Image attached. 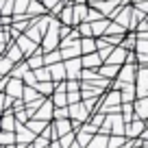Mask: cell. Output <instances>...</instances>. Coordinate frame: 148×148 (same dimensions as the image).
I'll return each mask as SVG.
<instances>
[{
  "label": "cell",
  "mask_w": 148,
  "mask_h": 148,
  "mask_svg": "<svg viewBox=\"0 0 148 148\" xmlns=\"http://www.w3.org/2000/svg\"><path fill=\"white\" fill-rule=\"evenodd\" d=\"M48 124H50V122H46V120H39V118H31V120L26 122V126H28V129H31L35 135H42V133H44V129H46Z\"/></svg>",
  "instance_id": "17"
},
{
  "label": "cell",
  "mask_w": 148,
  "mask_h": 148,
  "mask_svg": "<svg viewBox=\"0 0 148 148\" xmlns=\"http://www.w3.org/2000/svg\"><path fill=\"white\" fill-rule=\"evenodd\" d=\"M65 87H68V92H81V83H79V79H68L65 81Z\"/></svg>",
  "instance_id": "27"
},
{
  "label": "cell",
  "mask_w": 148,
  "mask_h": 148,
  "mask_svg": "<svg viewBox=\"0 0 148 148\" xmlns=\"http://www.w3.org/2000/svg\"><path fill=\"white\" fill-rule=\"evenodd\" d=\"M50 68V74H52V81H57V83H61L63 79H68V68H65V63H52L48 65Z\"/></svg>",
  "instance_id": "11"
},
{
  "label": "cell",
  "mask_w": 148,
  "mask_h": 148,
  "mask_svg": "<svg viewBox=\"0 0 148 148\" xmlns=\"http://www.w3.org/2000/svg\"><path fill=\"white\" fill-rule=\"evenodd\" d=\"M109 24H111V20H107V18L92 22V26H94V37H102V35H107V31H109Z\"/></svg>",
  "instance_id": "16"
},
{
  "label": "cell",
  "mask_w": 148,
  "mask_h": 148,
  "mask_svg": "<svg viewBox=\"0 0 148 148\" xmlns=\"http://www.w3.org/2000/svg\"><path fill=\"white\" fill-rule=\"evenodd\" d=\"M70 118V105L68 107H55V120H63Z\"/></svg>",
  "instance_id": "26"
},
{
  "label": "cell",
  "mask_w": 148,
  "mask_h": 148,
  "mask_svg": "<svg viewBox=\"0 0 148 148\" xmlns=\"http://www.w3.org/2000/svg\"><path fill=\"white\" fill-rule=\"evenodd\" d=\"M24 89H26V83H24V79H15V76H11L9 83H7V94H11L13 98H24Z\"/></svg>",
  "instance_id": "4"
},
{
  "label": "cell",
  "mask_w": 148,
  "mask_h": 148,
  "mask_svg": "<svg viewBox=\"0 0 148 148\" xmlns=\"http://www.w3.org/2000/svg\"><path fill=\"white\" fill-rule=\"evenodd\" d=\"M131 2H133V5H139V2H144V0H131Z\"/></svg>",
  "instance_id": "33"
},
{
  "label": "cell",
  "mask_w": 148,
  "mask_h": 148,
  "mask_svg": "<svg viewBox=\"0 0 148 148\" xmlns=\"http://www.w3.org/2000/svg\"><path fill=\"white\" fill-rule=\"evenodd\" d=\"M5 148H18V144H9V146H5Z\"/></svg>",
  "instance_id": "31"
},
{
  "label": "cell",
  "mask_w": 148,
  "mask_h": 148,
  "mask_svg": "<svg viewBox=\"0 0 148 148\" xmlns=\"http://www.w3.org/2000/svg\"><path fill=\"white\" fill-rule=\"evenodd\" d=\"M15 42L20 44V48L24 50V55H26V57H31L33 52H37V50H39V46H42V44L33 42V39H31V37L26 35V33H22V35H20L18 39H15Z\"/></svg>",
  "instance_id": "7"
},
{
  "label": "cell",
  "mask_w": 148,
  "mask_h": 148,
  "mask_svg": "<svg viewBox=\"0 0 148 148\" xmlns=\"http://www.w3.org/2000/svg\"><path fill=\"white\" fill-rule=\"evenodd\" d=\"M126 59H129V50H126L124 46H116L113 48V52H111L109 57H107V61L105 63H116V65H124L126 63Z\"/></svg>",
  "instance_id": "8"
},
{
  "label": "cell",
  "mask_w": 148,
  "mask_h": 148,
  "mask_svg": "<svg viewBox=\"0 0 148 148\" xmlns=\"http://www.w3.org/2000/svg\"><path fill=\"white\" fill-rule=\"evenodd\" d=\"M89 15V7L87 2L85 5H79V2H74V26H79L81 22H85Z\"/></svg>",
  "instance_id": "12"
},
{
  "label": "cell",
  "mask_w": 148,
  "mask_h": 148,
  "mask_svg": "<svg viewBox=\"0 0 148 148\" xmlns=\"http://www.w3.org/2000/svg\"><path fill=\"white\" fill-rule=\"evenodd\" d=\"M68 100H70V105L81 102V100H83V89H81V92H68Z\"/></svg>",
  "instance_id": "29"
},
{
  "label": "cell",
  "mask_w": 148,
  "mask_h": 148,
  "mask_svg": "<svg viewBox=\"0 0 148 148\" xmlns=\"http://www.w3.org/2000/svg\"><path fill=\"white\" fill-rule=\"evenodd\" d=\"M37 89H39L44 96H52L57 87H55V83H50V81H39V83H37Z\"/></svg>",
  "instance_id": "23"
},
{
  "label": "cell",
  "mask_w": 148,
  "mask_h": 148,
  "mask_svg": "<svg viewBox=\"0 0 148 148\" xmlns=\"http://www.w3.org/2000/svg\"><path fill=\"white\" fill-rule=\"evenodd\" d=\"M39 96H44L42 92H39V89L37 87H33V85H26V89H24V102H33V100H37V98Z\"/></svg>",
  "instance_id": "21"
},
{
  "label": "cell",
  "mask_w": 148,
  "mask_h": 148,
  "mask_svg": "<svg viewBox=\"0 0 148 148\" xmlns=\"http://www.w3.org/2000/svg\"><path fill=\"white\" fill-rule=\"evenodd\" d=\"M102 63H105V59L100 57V52H89V55H85V57H83V65H85V68L98 70Z\"/></svg>",
  "instance_id": "13"
},
{
  "label": "cell",
  "mask_w": 148,
  "mask_h": 148,
  "mask_svg": "<svg viewBox=\"0 0 148 148\" xmlns=\"http://www.w3.org/2000/svg\"><path fill=\"white\" fill-rule=\"evenodd\" d=\"M146 126H148V120H139V118H135L133 122L126 124V137H129V139L142 137V133L146 131Z\"/></svg>",
  "instance_id": "3"
},
{
  "label": "cell",
  "mask_w": 148,
  "mask_h": 148,
  "mask_svg": "<svg viewBox=\"0 0 148 148\" xmlns=\"http://www.w3.org/2000/svg\"><path fill=\"white\" fill-rule=\"evenodd\" d=\"M85 148H109V135H107V133H96L94 139Z\"/></svg>",
  "instance_id": "15"
},
{
  "label": "cell",
  "mask_w": 148,
  "mask_h": 148,
  "mask_svg": "<svg viewBox=\"0 0 148 148\" xmlns=\"http://www.w3.org/2000/svg\"><path fill=\"white\" fill-rule=\"evenodd\" d=\"M18 144V131H5L2 129V146Z\"/></svg>",
  "instance_id": "24"
},
{
  "label": "cell",
  "mask_w": 148,
  "mask_h": 148,
  "mask_svg": "<svg viewBox=\"0 0 148 148\" xmlns=\"http://www.w3.org/2000/svg\"><path fill=\"white\" fill-rule=\"evenodd\" d=\"M50 100L55 102V107H68L70 105V100H68V87H65L63 81L57 85V89H55V94L50 96Z\"/></svg>",
  "instance_id": "6"
},
{
  "label": "cell",
  "mask_w": 148,
  "mask_h": 148,
  "mask_svg": "<svg viewBox=\"0 0 148 148\" xmlns=\"http://www.w3.org/2000/svg\"><path fill=\"white\" fill-rule=\"evenodd\" d=\"M74 2H79V5H85V2H87V0H74Z\"/></svg>",
  "instance_id": "32"
},
{
  "label": "cell",
  "mask_w": 148,
  "mask_h": 148,
  "mask_svg": "<svg viewBox=\"0 0 148 148\" xmlns=\"http://www.w3.org/2000/svg\"><path fill=\"white\" fill-rule=\"evenodd\" d=\"M120 70H122V65H116V63H102L100 68H98V72H100V76H105V79H118Z\"/></svg>",
  "instance_id": "10"
},
{
  "label": "cell",
  "mask_w": 148,
  "mask_h": 148,
  "mask_svg": "<svg viewBox=\"0 0 148 148\" xmlns=\"http://www.w3.org/2000/svg\"><path fill=\"white\" fill-rule=\"evenodd\" d=\"M81 46H83V55L98 52V39H94V37H81Z\"/></svg>",
  "instance_id": "19"
},
{
  "label": "cell",
  "mask_w": 148,
  "mask_h": 148,
  "mask_svg": "<svg viewBox=\"0 0 148 148\" xmlns=\"http://www.w3.org/2000/svg\"><path fill=\"white\" fill-rule=\"evenodd\" d=\"M135 118L148 120V96H137V100H135Z\"/></svg>",
  "instance_id": "9"
},
{
  "label": "cell",
  "mask_w": 148,
  "mask_h": 148,
  "mask_svg": "<svg viewBox=\"0 0 148 148\" xmlns=\"http://www.w3.org/2000/svg\"><path fill=\"white\" fill-rule=\"evenodd\" d=\"M48 144H50V139H48L46 135H37L35 142H33V146L35 148H48Z\"/></svg>",
  "instance_id": "28"
},
{
  "label": "cell",
  "mask_w": 148,
  "mask_h": 148,
  "mask_svg": "<svg viewBox=\"0 0 148 148\" xmlns=\"http://www.w3.org/2000/svg\"><path fill=\"white\" fill-rule=\"evenodd\" d=\"M118 81H122V83H135L137 81V65L135 63H124L120 70V74H118Z\"/></svg>",
  "instance_id": "5"
},
{
  "label": "cell",
  "mask_w": 148,
  "mask_h": 148,
  "mask_svg": "<svg viewBox=\"0 0 148 148\" xmlns=\"http://www.w3.org/2000/svg\"><path fill=\"white\" fill-rule=\"evenodd\" d=\"M5 55L9 57V59H13L15 63H20V61H24V57H26V55H24V50H22V48H20V44H18V42H13V46H11L9 50L5 52Z\"/></svg>",
  "instance_id": "18"
},
{
  "label": "cell",
  "mask_w": 148,
  "mask_h": 148,
  "mask_svg": "<svg viewBox=\"0 0 148 148\" xmlns=\"http://www.w3.org/2000/svg\"><path fill=\"white\" fill-rule=\"evenodd\" d=\"M44 59H46V65H52V63H59V61H65L63 55H61V48L50 50V52H44Z\"/></svg>",
  "instance_id": "20"
},
{
  "label": "cell",
  "mask_w": 148,
  "mask_h": 148,
  "mask_svg": "<svg viewBox=\"0 0 148 148\" xmlns=\"http://www.w3.org/2000/svg\"><path fill=\"white\" fill-rule=\"evenodd\" d=\"M70 118L76 120V122H87L89 118H92V111H89V107L85 105V100L70 105Z\"/></svg>",
  "instance_id": "1"
},
{
  "label": "cell",
  "mask_w": 148,
  "mask_h": 148,
  "mask_svg": "<svg viewBox=\"0 0 148 148\" xmlns=\"http://www.w3.org/2000/svg\"><path fill=\"white\" fill-rule=\"evenodd\" d=\"M65 68H68V79H81L83 74V57H74V59H65Z\"/></svg>",
  "instance_id": "2"
},
{
  "label": "cell",
  "mask_w": 148,
  "mask_h": 148,
  "mask_svg": "<svg viewBox=\"0 0 148 148\" xmlns=\"http://www.w3.org/2000/svg\"><path fill=\"white\" fill-rule=\"evenodd\" d=\"M129 137L126 135H111L109 137V148H124Z\"/></svg>",
  "instance_id": "22"
},
{
  "label": "cell",
  "mask_w": 148,
  "mask_h": 148,
  "mask_svg": "<svg viewBox=\"0 0 148 148\" xmlns=\"http://www.w3.org/2000/svg\"><path fill=\"white\" fill-rule=\"evenodd\" d=\"M59 20H61V24H70V26H74V5H72V2H68V5L61 9Z\"/></svg>",
  "instance_id": "14"
},
{
  "label": "cell",
  "mask_w": 148,
  "mask_h": 148,
  "mask_svg": "<svg viewBox=\"0 0 148 148\" xmlns=\"http://www.w3.org/2000/svg\"><path fill=\"white\" fill-rule=\"evenodd\" d=\"M28 5H31V0H15V13L13 15H26Z\"/></svg>",
  "instance_id": "25"
},
{
  "label": "cell",
  "mask_w": 148,
  "mask_h": 148,
  "mask_svg": "<svg viewBox=\"0 0 148 148\" xmlns=\"http://www.w3.org/2000/svg\"><path fill=\"white\" fill-rule=\"evenodd\" d=\"M70 148H83V144H79V139H76V142H74V144H72Z\"/></svg>",
  "instance_id": "30"
}]
</instances>
